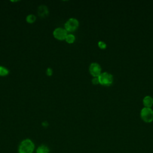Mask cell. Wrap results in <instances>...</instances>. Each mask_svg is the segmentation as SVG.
<instances>
[{"label": "cell", "instance_id": "3957f363", "mask_svg": "<svg viewBox=\"0 0 153 153\" xmlns=\"http://www.w3.org/2000/svg\"><path fill=\"white\" fill-rule=\"evenodd\" d=\"M140 117L146 123H151L153 121V110L151 108L144 107L140 111Z\"/></svg>", "mask_w": 153, "mask_h": 153}, {"label": "cell", "instance_id": "8fae6325", "mask_svg": "<svg viewBox=\"0 0 153 153\" xmlns=\"http://www.w3.org/2000/svg\"><path fill=\"white\" fill-rule=\"evenodd\" d=\"M27 22L29 23H32L36 20V16L33 14H29L26 19Z\"/></svg>", "mask_w": 153, "mask_h": 153}, {"label": "cell", "instance_id": "30bf717a", "mask_svg": "<svg viewBox=\"0 0 153 153\" xmlns=\"http://www.w3.org/2000/svg\"><path fill=\"white\" fill-rule=\"evenodd\" d=\"M66 41L69 43V44H72L75 41V37L74 35L72 34H68V35L66 36Z\"/></svg>", "mask_w": 153, "mask_h": 153}, {"label": "cell", "instance_id": "5bb4252c", "mask_svg": "<svg viewBox=\"0 0 153 153\" xmlns=\"http://www.w3.org/2000/svg\"><path fill=\"white\" fill-rule=\"evenodd\" d=\"M91 82L93 84H99V78L98 77H94L92 80H91Z\"/></svg>", "mask_w": 153, "mask_h": 153}, {"label": "cell", "instance_id": "7c38bea8", "mask_svg": "<svg viewBox=\"0 0 153 153\" xmlns=\"http://www.w3.org/2000/svg\"><path fill=\"white\" fill-rule=\"evenodd\" d=\"M8 74V70L5 68L0 66V76H5Z\"/></svg>", "mask_w": 153, "mask_h": 153}, {"label": "cell", "instance_id": "6da1fadb", "mask_svg": "<svg viewBox=\"0 0 153 153\" xmlns=\"http://www.w3.org/2000/svg\"><path fill=\"white\" fill-rule=\"evenodd\" d=\"M35 149V145L33 142L26 139L23 140L20 144L19 147V153H33Z\"/></svg>", "mask_w": 153, "mask_h": 153}, {"label": "cell", "instance_id": "9c48e42d", "mask_svg": "<svg viewBox=\"0 0 153 153\" xmlns=\"http://www.w3.org/2000/svg\"><path fill=\"white\" fill-rule=\"evenodd\" d=\"M50 150L45 145L39 146L36 149V153H49Z\"/></svg>", "mask_w": 153, "mask_h": 153}, {"label": "cell", "instance_id": "ba28073f", "mask_svg": "<svg viewBox=\"0 0 153 153\" xmlns=\"http://www.w3.org/2000/svg\"><path fill=\"white\" fill-rule=\"evenodd\" d=\"M143 103L146 108H151L153 105V98L150 96H145L143 99Z\"/></svg>", "mask_w": 153, "mask_h": 153}, {"label": "cell", "instance_id": "277c9868", "mask_svg": "<svg viewBox=\"0 0 153 153\" xmlns=\"http://www.w3.org/2000/svg\"><path fill=\"white\" fill-rule=\"evenodd\" d=\"M79 26V22L77 19L74 18H70L67 20L65 24V28L66 31L74 32Z\"/></svg>", "mask_w": 153, "mask_h": 153}, {"label": "cell", "instance_id": "8992f818", "mask_svg": "<svg viewBox=\"0 0 153 153\" xmlns=\"http://www.w3.org/2000/svg\"><path fill=\"white\" fill-rule=\"evenodd\" d=\"M68 35L67 31L65 29L57 27L53 31V36L55 38L59 40H63Z\"/></svg>", "mask_w": 153, "mask_h": 153}, {"label": "cell", "instance_id": "52a82bcc", "mask_svg": "<svg viewBox=\"0 0 153 153\" xmlns=\"http://www.w3.org/2000/svg\"><path fill=\"white\" fill-rule=\"evenodd\" d=\"M38 15L41 17H44L47 16L48 14V10L47 7L44 5H40L38 9Z\"/></svg>", "mask_w": 153, "mask_h": 153}, {"label": "cell", "instance_id": "4fadbf2b", "mask_svg": "<svg viewBox=\"0 0 153 153\" xmlns=\"http://www.w3.org/2000/svg\"><path fill=\"white\" fill-rule=\"evenodd\" d=\"M98 46L101 49H105L106 48V43L103 41H102L98 42Z\"/></svg>", "mask_w": 153, "mask_h": 153}, {"label": "cell", "instance_id": "9a60e30c", "mask_svg": "<svg viewBox=\"0 0 153 153\" xmlns=\"http://www.w3.org/2000/svg\"><path fill=\"white\" fill-rule=\"evenodd\" d=\"M46 73H47V75L48 76H51V75H52V74H53V71H52L51 68H48L47 69Z\"/></svg>", "mask_w": 153, "mask_h": 153}, {"label": "cell", "instance_id": "5b68a950", "mask_svg": "<svg viewBox=\"0 0 153 153\" xmlns=\"http://www.w3.org/2000/svg\"><path fill=\"white\" fill-rule=\"evenodd\" d=\"M89 71L92 76L94 77H98L101 74L102 68L97 63H92L89 66Z\"/></svg>", "mask_w": 153, "mask_h": 153}, {"label": "cell", "instance_id": "7a4b0ae2", "mask_svg": "<svg viewBox=\"0 0 153 153\" xmlns=\"http://www.w3.org/2000/svg\"><path fill=\"white\" fill-rule=\"evenodd\" d=\"M98 78L99 80V84L105 86L111 85L114 81V77L112 75L106 72L101 73Z\"/></svg>", "mask_w": 153, "mask_h": 153}]
</instances>
